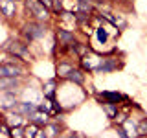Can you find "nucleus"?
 Here are the masks:
<instances>
[{
  "label": "nucleus",
  "mask_w": 147,
  "mask_h": 138,
  "mask_svg": "<svg viewBox=\"0 0 147 138\" xmlns=\"http://www.w3.org/2000/svg\"><path fill=\"white\" fill-rule=\"evenodd\" d=\"M101 98H105V99H109V103H118L119 101V98H121V96L119 94H116V92H103V94H101Z\"/></svg>",
  "instance_id": "0eeeda50"
},
{
  "label": "nucleus",
  "mask_w": 147,
  "mask_h": 138,
  "mask_svg": "<svg viewBox=\"0 0 147 138\" xmlns=\"http://www.w3.org/2000/svg\"><path fill=\"white\" fill-rule=\"evenodd\" d=\"M7 87H17L15 77H2V79H0V90H6Z\"/></svg>",
  "instance_id": "423d86ee"
},
{
  "label": "nucleus",
  "mask_w": 147,
  "mask_h": 138,
  "mask_svg": "<svg viewBox=\"0 0 147 138\" xmlns=\"http://www.w3.org/2000/svg\"><path fill=\"white\" fill-rule=\"evenodd\" d=\"M20 129H15V131H13V136H15V138H22V135H20Z\"/></svg>",
  "instance_id": "ddd939ff"
},
{
  "label": "nucleus",
  "mask_w": 147,
  "mask_h": 138,
  "mask_svg": "<svg viewBox=\"0 0 147 138\" xmlns=\"http://www.w3.org/2000/svg\"><path fill=\"white\" fill-rule=\"evenodd\" d=\"M44 35V28L40 24H28L26 26V37L28 39H39V37Z\"/></svg>",
  "instance_id": "7ed1b4c3"
},
{
  "label": "nucleus",
  "mask_w": 147,
  "mask_h": 138,
  "mask_svg": "<svg viewBox=\"0 0 147 138\" xmlns=\"http://www.w3.org/2000/svg\"><path fill=\"white\" fill-rule=\"evenodd\" d=\"M138 133H140V135H147V122H142V123H140Z\"/></svg>",
  "instance_id": "9b49d317"
},
{
  "label": "nucleus",
  "mask_w": 147,
  "mask_h": 138,
  "mask_svg": "<svg viewBox=\"0 0 147 138\" xmlns=\"http://www.w3.org/2000/svg\"><path fill=\"white\" fill-rule=\"evenodd\" d=\"M59 37H61V39L64 41V43H70V41L74 39V37H72L70 33H66V31H59Z\"/></svg>",
  "instance_id": "1a4fd4ad"
},
{
  "label": "nucleus",
  "mask_w": 147,
  "mask_h": 138,
  "mask_svg": "<svg viewBox=\"0 0 147 138\" xmlns=\"http://www.w3.org/2000/svg\"><path fill=\"white\" fill-rule=\"evenodd\" d=\"M2 9L7 17H11L15 13V0H4L2 2Z\"/></svg>",
  "instance_id": "39448f33"
},
{
  "label": "nucleus",
  "mask_w": 147,
  "mask_h": 138,
  "mask_svg": "<svg viewBox=\"0 0 147 138\" xmlns=\"http://www.w3.org/2000/svg\"><path fill=\"white\" fill-rule=\"evenodd\" d=\"M28 7L37 18H46L48 17V7H44V4L40 0H28Z\"/></svg>",
  "instance_id": "f257e3e1"
},
{
  "label": "nucleus",
  "mask_w": 147,
  "mask_h": 138,
  "mask_svg": "<svg viewBox=\"0 0 147 138\" xmlns=\"http://www.w3.org/2000/svg\"><path fill=\"white\" fill-rule=\"evenodd\" d=\"M72 138H74V136H72ZM76 138H79V136H76Z\"/></svg>",
  "instance_id": "2eb2a0df"
},
{
  "label": "nucleus",
  "mask_w": 147,
  "mask_h": 138,
  "mask_svg": "<svg viewBox=\"0 0 147 138\" xmlns=\"http://www.w3.org/2000/svg\"><path fill=\"white\" fill-rule=\"evenodd\" d=\"M121 138H127V136H125V131H121Z\"/></svg>",
  "instance_id": "4468645a"
},
{
  "label": "nucleus",
  "mask_w": 147,
  "mask_h": 138,
  "mask_svg": "<svg viewBox=\"0 0 147 138\" xmlns=\"http://www.w3.org/2000/svg\"><path fill=\"white\" fill-rule=\"evenodd\" d=\"M20 74H22V70L17 64H2L0 66V76L2 77H17Z\"/></svg>",
  "instance_id": "f03ea898"
},
{
  "label": "nucleus",
  "mask_w": 147,
  "mask_h": 138,
  "mask_svg": "<svg viewBox=\"0 0 147 138\" xmlns=\"http://www.w3.org/2000/svg\"><path fill=\"white\" fill-rule=\"evenodd\" d=\"M9 52L15 53V55H20V57H26V55H28L26 46L20 44V43H9Z\"/></svg>",
  "instance_id": "20e7f679"
},
{
  "label": "nucleus",
  "mask_w": 147,
  "mask_h": 138,
  "mask_svg": "<svg viewBox=\"0 0 147 138\" xmlns=\"http://www.w3.org/2000/svg\"><path fill=\"white\" fill-rule=\"evenodd\" d=\"M98 39H99V41H105V39H107V33H105L103 30H99V31H98Z\"/></svg>",
  "instance_id": "f8f14e48"
},
{
  "label": "nucleus",
  "mask_w": 147,
  "mask_h": 138,
  "mask_svg": "<svg viewBox=\"0 0 147 138\" xmlns=\"http://www.w3.org/2000/svg\"><path fill=\"white\" fill-rule=\"evenodd\" d=\"M20 110H22V112H33L35 107H33V105H28V103H24V105H20Z\"/></svg>",
  "instance_id": "9d476101"
},
{
  "label": "nucleus",
  "mask_w": 147,
  "mask_h": 138,
  "mask_svg": "<svg viewBox=\"0 0 147 138\" xmlns=\"http://www.w3.org/2000/svg\"><path fill=\"white\" fill-rule=\"evenodd\" d=\"M66 76L70 77L72 81H76V83H81L83 81V76H81L79 70H70V74H66Z\"/></svg>",
  "instance_id": "6e6552de"
}]
</instances>
